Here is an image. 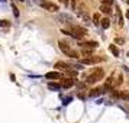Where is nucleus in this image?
I'll return each instance as SVG.
<instances>
[{
	"instance_id": "1",
	"label": "nucleus",
	"mask_w": 129,
	"mask_h": 123,
	"mask_svg": "<svg viewBox=\"0 0 129 123\" xmlns=\"http://www.w3.org/2000/svg\"><path fill=\"white\" fill-rule=\"evenodd\" d=\"M103 77H105V71L102 70V68H94V70L86 77V81H87V84H94V83L103 80Z\"/></svg>"
},
{
	"instance_id": "2",
	"label": "nucleus",
	"mask_w": 129,
	"mask_h": 123,
	"mask_svg": "<svg viewBox=\"0 0 129 123\" xmlns=\"http://www.w3.org/2000/svg\"><path fill=\"white\" fill-rule=\"evenodd\" d=\"M67 35L70 33L73 38H77V39H80V38H83V36L87 35V30L84 29L83 26H71V32H65Z\"/></svg>"
},
{
	"instance_id": "3",
	"label": "nucleus",
	"mask_w": 129,
	"mask_h": 123,
	"mask_svg": "<svg viewBox=\"0 0 129 123\" xmlns=\"http://www.w3.org/2000/svg\"><path fill=\"white\" fill-rule=\"evenodd\" d=\"M59 49H61L65 55L71 57V58H77V57H78V54H77L76 51H73L70 45H68V44H65L64 41H59Z\"/></svg>"
},
{
	"instance_id": "4",
	"label": "nucleus",
	"mask_w": 129,
	"mask_h": 123,
	"mask_svg": "<svg viewBox=\"0 0 129 123\" xmlns=\"http://www.w3.org/2000/svg\"><path fill=\"white\" fill-rule=\"evenodd\" d=\"M35 2H38L44 9H47V10H49V12H58L59 10L58 6L54 5V3H51V2H44V0H35Z\"/></svg>"
},
{
	"instance_id": "5",
	"label": "nucleus",
	"mask_w": 129,
	"mask_h": 123,
	"mask_svg": "<svg viewBox=\"0 0 129 123\" xmlns=\"http://www.w3.org/2000/svg\"><path fill=\"white\" fill-rule=\"evenodd\" d=\"M55 68H58V70H62V71H67V72H70L71 75H76V71H73L70 65H67L65 62H62V61H58V62H55Z\"/></svg>"
},
{
	"instance_id": "6",
	"label": "nucleus",
	"mask_w": 129,
	"mask_h": 123,
	"mask_svg": "<svg viewBox=\"0 0 129 123\" xmlns=\"http://www.w3.org/2000/svg\"><path fill=\"white\" fill-rule=\"evenodd\" d=\"M102 61V57H87L81 61V64H87V65H91V64H97Z\"/></svg>"
},
{
	"instance_id": "7",
	"label": "nucleus",
	"mask_w": 129,
	"mask_h": 123,
	"mask_svg": "<svg viewBox=\"0 0 129 123\" xmlns=\"http://www.w3.org/2000/svg\"><path fill=\"white\" fill-rule=\"evenodd\" d=\"M80 47L83 48V49H94V48H97V42L94 41H88V42H83V44H80Z\"/></svg>"
},
{
	"instance_id": "8",
	"label": "nucleus",
	"mask_w": 129,
	"mask_h": 123,
	"mask_svg": "<svg viewBox=\"0 0 129 123\" xmlns=\"http://www.w3.org/2000/svg\"><path fill=\"white\" fill-rule=\"evenodd\" d=\"M48 80H61L62 75L59 74L58 71H52V72H47V75H45Z\"/></svg>"
},
{
	"instance_id": "9",
	"label": "nucleus",
	"mask_w": 129,
	"mask_h": 123,
	"mask_svg": "<svg viewBox=\"0 0 129 123\" xmlns=\"http://www.w3.org/2000/svg\"><path fill=\"white\" fill-rule=\"evenodd\" d=\"M105 90H106L105 87H100V88H96V90H91V91H90V96H91V97H94V96H100V94L106 93Z\"/></svg>"
},
{
	"instance_id": "10",
	"label": "nucleus",
	"mask_w": 129,
	"mask_h": 123,
	"mask_svg": "<svg viewBox=\"0 0 129 123\" xmlns=\"http://www.w3.org/2000/svg\"><path fill=\"white\" fill-rule=\"evenodd\" d=\"M74 86V80L73 78H65L64 81H62V87L68 88V87H73Z\"/></svg>"
},
{
	"instance_id": "11",
	"label": "nucleus",
	"mask_w": 129,
	"mask_h": 123,
	"mask_svg": "<svg viewBox=\"0 0 129 123\" xmlns=\"http://www.w3.org/2000/svg\"><path fill=\"white\" fill-rule=\"evenodd\" d=\"M100 23H102V26H103V29H107V28L110 26V20L105 18V19H102V20H100Z\"/></svg>"
},
{
	"instance_id": "12",
	"label": "nucleus",
	"mask_w": 129,
	"mask_h": 123,
	"mask_svg": "<svg viewBox=\"0 0 129 123\" xmlns=\"http://www.w3.org/2000/svg\"><path fill=\"white\" fill-rule=\"evenodd\" d=\"M100 10H102L103 13H106V15L112 12V10H110V6H107V5H103V3H102V6H100Z\"/></svg>"
},
{
	"instance_id": "13",
	"label": "nucleus",
	"mask_w": 129,
	"mask_h": 123,
	"mask_svg": "<svg viewBox=\"0 0 129 123\" xmlns=\"http://www.w3.org/2000/svg\"><path fill=\"white\" fill-rule=\"evenodd\" d=\"M48 88H49V90H59L61 86H59V84H55V83H49V84H48Z\"/></svg>"
},
{
	"instance_id": "14",
	"label": "nucleus",
	"mask_w": 129,
	"mask_h": 123,
	"mask_svg": "<svg viewBox=\"0 0 129 123\" xmlns=\"http://www.w3.org/2000/svg\"><path fill=\"white\" fill-rule=\"evenodd\" d=\"M109 49H110V52L113 54L115 57H119V49H117L115 45H110V48H109Z\"/></svg>"
},
{
	"instance_id": "15",
	"label": "nucleus",
	"mask_w": 129,
	"mask_h": 123,
	"mask_svg": "<svg viewBox=\"0 0 129 123\" xmlns=\"http://www.w3.org/2000/svg\"><path fill=\"white\" fill-rule=\"evenodd\" d=\"M78 0H71V7H73V10H78Z\"/></svg>"
},
{
	"instance_id": "16",
	"label": "nucleus",
	"mask_w": 129,
	"mask_h": 123,
	"mask_svg": "<svg viewBox=\"0 0 129 123\" xmlns=\"http://www.w3.org/2000/svg\"><path fill=\"white\" fill-rule=\"evenodd\" d=\"M0 26L7 28V26H10V22H9V20H0Z\"/></svg>"
},
{
	"instance_id": "17",
	"label": "nucleus",
	"mask_w": 129,
	"mask_h": 123,
	"mask_svg": "<svg viewBox=\"0 0 129 123\" xmlns=\"http://www.w3.org/2000/svg\"><path fill=\"white\" fill-rule=\"evenodd\" d=\"M99 22H100V16L97 15V13H96V15L93 16V23H94V25H97Z\"/></svg>"
},
{
	"instance_id": "18",
	"label": "nucleus",
	"mask_w": 129,
	"mask_h": 123,
	"mask_svg": "<svg viewBox=\"0 0 129 123\" xmlns=\"http://www.w3.org/2000/svg\"><path fill=\"white\" fill-rule=\"evenodd\" d=\"M102 3H103V5H107V6H112L113 0H102Z\"/></svg>"
},
{
	"instance_id": "19",
	"label": "nucleus",
	"mask_w": 129,
	"mask_h": 123,
	"mask_svg": "<svg viewBox=\"0 0 129 123\" xmlns=\"http://www.w3.org/2000/svg\"><path fill=\"white\" fill-rule=\"evenodd\" d=\"M13 13H15V16H19V10L16 6H13Z\"/></svg>"
},
{
	"instance_id": "20",
	"label": "nucleus",
	"mask_w": 129,
	"mask_h": 123,
	"mask_svg": "<svg viewBox=\"0 0 129 123\" xmlns=\"http://www.w3.org/2000/svg\"><path fill=\"white\" fill-rule=\"evenodd\" d=\"M62 5H65V6H68V0H59Z\"/></svg>"
},
{
	"instance_id": "21",
	"label": "nucleus",
	"mask_w": 129,
	"mask_h": 123,
	"mask_svg": "<svg viewBox=\"0 0 129 123\" xmlns=\"http://www.w3.org/2000/svg\"><path fill=\"white\" fill-rule=\"evenodd\" d=\"M126 18L129 19V10H126Z\"/></svg>"
},
{
	"instance_id": "22",
	"label": "nucleus",
	"mask_w": 129,
	"mask_h": 123,
	"mask_svg": "<svg viewBox=\"0 0 129 123\" xmlns=\"http://www.w3.org/2000/svg\"><path fill=\"white\" fill-rule=\"evenodd\" d=\"M126 99H128V100H129V94H126Z\"/></svg>"
},
{
	"instance_id": "23",
	"label": "nucleus",
	"mask_w": 129,
	"mask_h": 123,
	"mask_svg": "<svg viewBox=\"0 0 129 123\" xmlns=\"http://www.w3.org/2000/svg\"><path fill=\"white\" fill-rule=\"evenodd\" d=\"M19 2H25V0H19Z\"/></svg>"
},
{
	"instance_id": "24",
	"label": "nucleus",
	"mask_w": 129,
	"mask_h": 123,
	"mask_svg": "<svg viewBox=\"0 0 129 123\" xmlns=\"http://www.w3.org/2000/svg\"><path fill=\"white\" fill-rule=\"evenodd\" d=\"M126 2H128V5H129V0H126Z\"/></svg>"
}]
</instances>
